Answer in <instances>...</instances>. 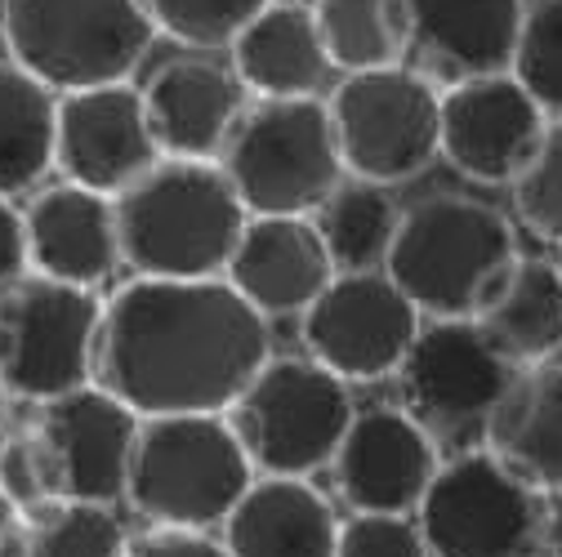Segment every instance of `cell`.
<instances>
[{
    "label": "cell",
    "instance_id": "obj_30",
    "mask_svg": "<svg viewBox=\"0 0 562 557\" xmlns=\"http://www.w3.org/2000/svg\"><path fill=\"white\" fill-rule=\"evenodd\" d=\"M514 77L531 90L549 121H562V0H536L527 10Z\"/></svg>",
    "mask_w": 562,
    "mask_h": 557
},
{
    "label": "cell",
    "instance_id": "obj_33",
    "mask_svg": "<svg viewBox=\"0 0 562 557\" xmlns=\"http://www.w3.org/2000/svg\"><path fill=\"white\" fill-rule=\"evenodd\" d=\"M125 557H233V553L210 531H161V526H153L138 539H130Z\"/></svg>",
    "mask_w": 562,
    "mask_h": 557
},
{
    "label": "cell",
    "instance_id": "obj_35",
    "mask_svg": "<svg viewBox=\"0 0 562 557\" xmlns=\"http://www.w3.org/2000/svg\"><path fill=\"white\" fill-rule=\"evenodd\" d=\"M23 509L5 496V491H0V553H5V535H10V526H14V518H19Z\"/></svg>",
    "mask_w": 562,
    "mask_h": 557
},
{
    "label": "cell",
    "instance_id": "obj_8",
    "mask_svg": "<svg viewBox=\"0 0 562 557\" xmlns=\"http://www.w3.org/2000/svg\"><path fill=\"white\" fill-rule=\"evenodd\" d=\"M228 420L259 477H313L335 464L358 410L348 384L313 357H272Z\"/></svg>",
    "mask_w": 562,
    "mask_h": 557
},
{
    "label": "cell",
    "instance_id": "obj_32",
    "mask_svg": "<svg viewBox=\"0 0 562 557\" xmlns=\"http://www.w3.org/2000/svg\"><path fill=\"white\" fill-rule=\"evenodd\" d=\"M335 557H434L415 518L397 513H353L339 526Z\"/></svg>",
    "mask_w": 562,
    "mask_h": 557
},
{
    "label": "cell",
    "instance_id": "obj_27",
    "mask_svg": "<svg viewBox=\"0 0 562 557\" xmlns=\"http://www.w3.org/2000/svg\"><path fill=\"white\" fill-rule=\"evenodd\" d=\"M313 224L339 272H384L393 237L402 228V211L393 205L389 187L348 174L313 215Z\"/></svg>",
    "mask_w": 562,
    "mask_h": 557
},
{
    "label": "cell",
    "instance_id": "obj_12",
    "mask_svg": "<svg viewBox=\"0 0 562 557\" xmlns=\"http://www.w3.org/2000/svg\"><path fill=\"white\" fill-rule=\"evenodd\" d=\"M425 330L419 312L389 272H339L300 317L304 348L344 384L393 379Z\"/></svg>",
    "mask_w": 562,
    "mask_h": 557
},
{
    "label": "cell",
    "instance_id": "obj_14",
    "mask_svg": "<svg viewBox=\"0 0 562 557\" xmlns=\"http://www.w3.org/2000/svg\"><path fill=\"white\" fill-rule=\"evenodd\" d=\"M161 144L148 121L144 90L116 81L77 94H58V148L54 170L103 196H121L161 161Z\"/></svg>",
    "mask_w": 562,
    "mask_h": 557
},
{
    "label": "cell",
    "instance_id": "obj_24",
    "mask_svg": "<svg viewBox=\"0 0 562 557\" xmlns=\"http://www.w3.org/2000/svg\"><path fill=\"white\" fill-rule=\"evenodd\" d=\"M473 321L518 371L544 366L562 353V263L518 254Z\"/></svg>",
    "mask_w": 562,
    "mask_h": 557
},
{
    "label": "cell",
    "instance_id": "obj_3",
    "mask_svg": "<svg viewBox=\"0 0 562 557\" xmlns=\"http://www.w3.org/2000/svg\"><path fill=\"white\" fill-rule=\"evenodd\" d=\"M121 259L134 276L205 282L224 276L250 224L220 161L161 157L130 192L116 196Z\"/></svg>",
    "mask_w": 562,
    "mask_h": 557
},
{
    "label": "cell",
    "instance_id": "obj_31",
    "mask_svg": "<svg viewBox=\"0 0 562 557\" xmlns=\"http://www.w3.org/2000/svg\"><path fill=\"white\" fill-rule=\"evenodd\" d=\"M514 211L527 232L562 246V121H549L536 161L514 183Z\"/></svg>",
    "mask_w": 562,
    "mask_h": 557
},
{
    "label": "cell",
    "instance_id": "obj_18",
    "mask_svg": "<svg viewBox=\"0 0 562 557\" xmlns=\"http://www.w3.org/2000/svg\"><path fill=\"white\" fill-rule=\"evenodd\" d=\"M224 276L255 312L272 321L304 317L339 268L308 215H250Z\"/></svg>",
    "mask_w": 562,
    "mask_h": 557
},
{
    "label": "cell",
    "instance_id": "obj_6",
    "mask_svg": "<svg viewBox=\"0 0 562 557\" xmlns=\"http://www.w3.org/2000/svg\"><path fill=\"white\" fill-rule=\"evenodd\" d=\"M157 36L144 0H0L5 54L54 94L130 81Z\"/></svg>",
    "mask_w": 562,
    "mask_h": 557
},
{
    "label": "cell",
    "instance_id": "obj_13",
    "mask_svg": "<svg viewBox=\"0 0 562 557\" xmlns=\"http://www.w3.org/2000/svg\"><path fill=\"white\" fill-rule=\"evenodd\" d=\"M518 366L486 339L477 321H425L402 371V410L434 437L482 433L509 393Z\"/></svg>",
    "mask_w": 562,
    "mask_h": 557
},
{
    "label": "cell",
    "instance_id": "obj_4",
    "mask_svg": "<svg viewBox=\"0 0 562 557\" xmlns=\"http://www.w3.org/2000/svg\"><path fill=\"white\" fill-rule=\"evenodd\" d=\"M514 263L518 237L496 205L438 192L402 211L384 272L429 321H473Z\"/></svg>",
    "mask_w": 562,
    "mask_h": 557
},
{
    "label": "cell",
    "instance_id": "obj_16",
    "mask_svg": "<svg viewBox=\"0 0 562 557\" xmlns=\"http://www.w3.org/2000/svg\"><path fill=\"white\" fill-rule=\"evenodd\" d=\"M330 468L339 500L353 513L411 518L425 504L442 459H438V437L419 420L393 406H371L358 410Z\"/></svg>",
    "mask_w": 562,
    "mask_h": 557
},
{
    "label": "cell",
    "instance_id": "obj_11",
    "mask_svg": "<svg viewBox=\"0 0 562 557\" xmlns=\"http://www.w3.org/2000/svg\"><path fill=\"white\" fill-rule=\"evenodd\" d=\"M415 522L434 557H540L549 500L482 446L438 468Z\"/></svg>",
    "mask_w": 562,
    "mask_h": 557
},
{
    "label": "cell",
    "instance_id": "obj_20",
    "mask_svg": "<svg viewBox=\"0 0 562 557\" xmlns=\"http://www.w3.org/2000/svg\"><path fill=\"white\" fill-rule=\"evenodd\" d=\"M23 224H27L32 272L49 276V282L99 291L125 263L116 201L103 192L58 179V183L32 192V201L23 205Z\"/></svg>",
    "mask_w": 562,
    "mask_h": 557
},
{
    "label": "cell",
    "instance_id": "obj_19",
    "mask_svg": "<svg viewBox=\"0 0 562 557\" xmlns=\"http://www.w3.org/2000/svg\"><path fill=\"white\" fill-rule=\"evenodd\" d=\"M148 121L166 157L179 161H220L237 121L250 107V90L233 62L215 58H170L144 86Z\"/></svg>",
    "mask_w": 562,
    "mask_h": 557
},
{
    "label": "cell",
    "instance_id": "obj_22",
    "mask_svg": "<svg viewBox=\"0 0 562 557\" xmlns=\"http://www.w3.org/2000/svg\"><path fill=\"white\" fill-rule=\"evenodd\" d=\"M233 72L255 99H317L335 67L322 45L313 5L272 0L233 41Z\"/></svg>",
    "mask_w": 562,
    "mask_h": 557
},
{
    "label": "cell",
    "instance_id": "obj_28",
    "mask_svg": "<svg viewBox=\"0 0 562 557\" xmlns=\"http://www.w3.org/2000/svg\"><path fill=\"white\" fill-rule=\"evenodd\" d=\"M130 535L112 504H41L23 509L0 557H125Z\"/></svg>",
    "mask_w": 562,
    "mask_h": 557
},
{
    "label": "cell",
    "instance_id": "obj_2",
    "mask_svg": "<svg viewBox=\"0 0 562 557\" xmlns=\"http://www.w3.org/2000/svg\"><path fill=\"white\" fill-rule=\"evenodd\" d=\"M138 414L99 384L36 406V420L0 437V491L19 509L125 500Z\"/></svg>",
    "mask_w": 562,
    "mask_h": 557
},
{
    "label": "cell",
    "instance_id": "obj_10",
    "mask_svg": "<svg viewBox=\"0 0 562 557\" xmlns=\"http://www.w3.org/2000/svg\"><path fill=\"white\" fill-rule=\"evenodd\" d=\"M99 326V291L63 286L41 272L0 291V384L10 401L45 406L94 384Z\"/></svg>",
    "mask_w": 562,
    "mask_h": 557
},
{
    "label": "cell",
    "instance_id": "obj_7",
    "mask_svg": "<svg viewBox=\"0 0 562 557\" xmlns=\"http://www.w3.org/2000/svg\"><path fill=\"white\" fill-rule=\"evenodd\" d=\"M250 215H317L348 179L326 99H255L220 157Z\"/></svg>",
    "mask_w": 562,
    "mask_h": 557
},
{
    "label": "cell",
    "instance_id": "obj_9",
    "mask_svg": "<svg viewBox=\"0 0 562 557\" xmlns=\"http://www.w3.org/2000/svg\"><path fill=\"white\" fill-rule=\"evenodd\" d=\"M326 107L344 170L353 179L393 187L442 157V86L411 62L339 77Z\"/></svg>",
    "mask_w": 562,
    "mask_h": 557
},
{
    "label": "cell",
    "instance_id": "obj_1",
    "mask_svg": "<svg viewBox=\"0 0 562 557\" xmlns=\"http://www.w3.org/2000/svg\"><path fill=\"white\" fill-rule=\"evenodd\" d=\"M268 362V317L228 286V276H130L103 299L94 384L138 420L228 414Z\"/></svg>",
    "mask_w": 562,
    "mask_h": 557
},
{
    "label": "cell",
    "instance_id": "obj_15",
    "mask_svg": "<svg viewBox=\"0 0 562 557\" xmlns=\"http://www.w3.org/2000/svg\"><path fill=\"white\" fill-rule=\"evenodd\" d=\"M544 134L549 116L514 72L442 90V157L473 183H518Z\"/></svg>",
    "mask_w": 562,
    "mask_h": 557
},
{
    "label": "cell",
    "instance_id": "obj_21",
    "mask_svg": "<svg viewBox=\"0 0 562 557\" xmlns=\"http://www.w3.org/2000/svg\"><path fill=\"white\" fill-rule=\"evenodd\" d=\"M339 526L308 477H255L224 522V544L233 557H335Z\"/></svg>",
    "mask_w": 562,
    "mask_h": 557
},
{
    "label": "cell",
    "instance_id": "obj_36",
    "mask_svg": "<svg viewBox=\"0 0 562 557\" xmlns=\"http://www.w3.org/2000/svg\"><path fill=\"white\" fill-rule=\"evenodd\" d=\"M5 410H10V393H5V384H0V437H5Z\"/></svg>",
    "mask_w": 562,
    "mask_h": 557
},
{
    "label": "cell",
    "instance_id": "obj_5",
    "mask_svg": "<svg viewBox=\"0 0 562 557\" xmlns=\"http://www.w3.org/2000/svg\"><path fill=\"white\" fill-rule=\"evenodd\" d=\"M255 477L228 414H161L138 424L125 504L161 531H210L233 518Z\"/></svg>",
    "mask_w": 562,
    "mask_h": 557
},
{
    "label": "cell",
    "instance_id": "obj_29",
    "mask_svg": "<svg viewBox=\"0 0 562 557\" xmlns=\"http://www.w3.org/2000/svg\"><path fill=\"white\" fill-rule=\"evenodd\" d=\"M268 5L272 0H144L157 32L188 49H233Z\"/></svg>",
    "mask_w": 562,
    "mask_h": 557
},
{
    "label": "cell",
    "instance_id": "obj_17",
    "mask_svg": "<svg viewBox=\"0 0 562 557\" xmlns=\"http://www.w3.org/2000/svg\"><path fill=\"white\" fill-rule=\"evenodd\" d=\"M411 54L406 62L434 86L451 90L460 81L514 72L527 0H402Z\"/></svg>",
    "mask_w": 562,
    "mask_h": 557
},
{
    "label": "cell",
    "instance_id": "obj_26",
    "mask_svg": "<svg viewBox=\"0 0 562 557\" xmlns=\"http://www.w3.org/2000/svg\"><path fill=\"white\" fill-rule=\"evenodd\" d=\"M317 32L330 67L344 77L397 67L411 54V27L402 0H313Z\"/></svg>",
    "mask_w": 562,
    "mask_h": 557
},
{
    "label": "cell",
    "instance_id": "obj_25",
    "mask_svg": "<svg viewBox=\"0 0 562 557\" xmlns=\"http://www.w3.org/2000/svg\"><path fill=\"white\" fill-rule=\"evenodd\" d=\"M58 94L14 58H0V196L19 201L54 170Z\"/></svg>",
    "mask_w": 562,
    "mask_h": 557
},
{
    "label": "cell",
    "instance_id": "obj_23",
    "mask_svg": "<svg viewBox=\"0 0 562 557\" xmlns=\"http://www.w3.org/2000/svg\"><path fill=\"white\" fill-rule=\"evenodd\" d=\"M486 451L536 491H562V366L518 371L482 429Z\"/></svg>",
    "mask_w": 562,
    "mask_h": 557
},
{
    "label": "cell",
    "instance_id": "obj_34",
    "mask_svg": "<svg viewBox=\"0 0 562 557\" xmlns=\"http://www.w3.org/2000/svg\"><path fill=\"white\" fill-rule=\"evenodd\" d=\"M32 272V259H27V224H23V211L14 201L0 196V291H10L19 276Z\"/></svg>",
    "mask_w": 562,
    "mask_h": 557
}]
</instances>
